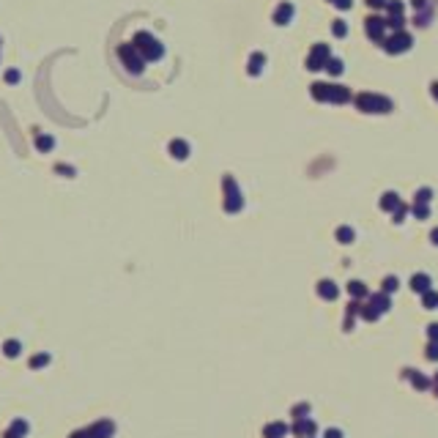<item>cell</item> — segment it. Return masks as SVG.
Wrapping results in <instances>:
<instances>
[{"label": "cell", "instance_id": "603a6c76", "mask_svg": "<svg viewBox=\"0 0 438 438\" xmlns=\"http://www.w3.org/2000/svg\"><path fill=\"white\" fill-rule=\"evenodd\" d=\"M326 69H329V74H342V69H345V66H342L340 58H331V61L326 63Z\"/></svg>", "mask_w": 438, "mask_h": 438}, {"label": "cell", "instance_id": "d6986e66", "mask_svg": "<svg viewBox=\"0 0 438 438\" xmlns=\"http://www.w3.org/2000/svg\"><path fill=\"white\" fill-rule=\"evenodd\" d=\"M36 148H39V151H44V154H47V151H52V148H55V140H52L50 134H36Z\"/></svg>", "mask_w": 438, "mask_h": 438}, {"label": "cell", "instance_id": "cb8c5ba5", "mask_svg": "<svg viewBox=\"0 0 438 438\" xmlns=\"http://www.w3.org/2000/svg\"><path fill=\"white\" fill-rule=\"evenodd\" d=\"M50 364V353H39V356H33L31 359V367L36 370V367H47Z\"/></svg>", "mask_w": 438, "mask_h": 438}, {"label": "cell", "instance_id": "d6a6232c", "mask_svg": "<svg viewBox=\"0 0 438 438\" xmlns=\"http://www.w3.org/2000/svg\"><path fill=\"white\" fill-rule=\"evenodd\" d=\"M6 83H20V72H17V69L6 72Z\"/></svg>", "mask_w": 438, "mask_h": 438}, {"label": "cell", "instance_id": "74e56055", "mask_svg": "<svg viewBox=\"0 0 438 438\" xmlns=\"http://www.w3.org/2000/svg\"><path fill=\"white\" fill-rule=\"evenodd\" d=\"M326 438H342V433H340V430H334V427H331V430H326Z\"/></svg>", "mask_w": 438, "mask_h": 438}, {"label": "cell", "instance_id": "484cf974", "mask_svg": "<svg viewBox=\"0 0 438 438\" xmlns=\"http://www.w3.org/2000/svg\"><path fill=\"white\" fill-rule=\"evenodd\" d=\"M331 31H334V36H337V39H342V36L348 33V25H345L342 20H337L334 25H331Z\"/></svg>", "mask_w": 438, "mask_h": 438}, {"label": "cell", "instance_id": "1f68e13d", "mask_svg": "<svg viewBox=\"0 0 438 438\" xmlns=\"http://www.w3.org/2000/svg\"><path fill=\"white\" fill-rule=\"evenodd\" d=\"M427 359H438V342H430V345H427Z\"/></svg>", "mask_w": 438, "mask_h": 438}, {"label": "cell", "instance_id": "7c38bea8", "mask_svg": "<svg viewBox=\"0 0 438 438\" xmlns=\"http://www.w3.org/2000/svg\"><path fill=\"white\" fill-rule=\"evenodd\" d=\"M282 435H288V424L285 422H271L263 427V438H282Z\"/></svg>", "mask_w": 438, "mask_h": 438}, {"label": "cell", "instance_id": "e0dca14e", "mask_svg": "<svg viewBox=\"0 0 438 438\" xmlns=\"http://www.w3.org/2000/svg\"><path fill=\"white\" fill-rule=\"evenodd\" d=\"M263 63H266V55H263V52H255V55L249 58V66H247V72H249V74H252V77H255V74H260V72H263Z\"/></svg>", "mask_w": 438, "mask_h": 438}, {"label": "cell", "instance_id": "e575fe53", "mask_svg": "<svg viewBox=\"0 0 438 438\" xmlns=\"http://www.w3.org/2000/svg\"><path fill=\"white\" fill-rule=\"evenodd\" d=\"M329 3H334L337 9H350V0H329Z\"/></svg>", "mask_w": 438, "mask_h": 438}, {"label": "cell", "instance_id": "d4e9b609", "mask_svg": "<svg viewBox=\"0 0 438 438\" xmlns=\"http://www.w3.org/2000/svg\"><path fill=\"white\" fill-rule=\"evenodd\" d=\"M337 238H340L342 244H350L353 241V230H350V227H340V230H337Z\"/></svg>", "mask_w": 438, "mask_h": 438}, {"label": "cell", "instance_id": "ac0fdd59", "mask_svg": "<svg viewBox=\"0 0 438 438\" xmlns=\"http://www.w3.org/2000/svg\"><path fill=\"white\" fill-rule=\"evenodd\" d=\"M348 293L353 296V299H364L367 296V285L359 282V279H353V282H348Z\"/></svg>", "mask_w": 438, "mask_h": 438}, {"label": "cell", "instance_id": "4316f807", "mask_svg": "<svg viewBox=\"0 0 438 438\" xmlns=\"http://www.w3.org/2000/svg\"><path fill=\"white\" fill-rule=\"evenodd\" d=\"M397 288H400V285H397V277H386V279H383V293H394Z\"/></svg>", "mask_w": 438, "mask_h": 438}, {"label": "cell", "instance_id": "5b68a950", "mask_svg": "<svg viewBox=\"0 0 438 438\" xmlns=\"http://www.w3.org/2000/svg\"><path fill=\"white\" fill-rule=\"evenodd\" d=\"M356 104H359V110H364V113H389L392 110V102L383 96H375V93H361V96H356Z\"/></svg>", "mask_w": 438, "mask_h": 438}, {"label": "cell", "instance_id": "b9f144b4", "mask_svg": "<svg viewBox=\"0 0 438 438\" xmlns=\"http://www.w3.org/2000/svg\"><path fill=\"white\" fill-rule=\"evenodd\" d=\"M433 96L438 99V83H433Z\"/></svg>", "mask_w": 438, "mask_h": 438}, {"label": "cell", "instance_id": "8d00e7d4", "mask_svg": "<svg viewBox=\"0 0 438 438\" xmlns=\"http://www.w3.org/2000/svg\"><path fill=\"white\" fill-rule=\"evenodd\" d=\"M55 170H58V173H66V175H74V170H72V167H66V165H58Z\"/></svg>", "mask_w": 438, "mask_h": 438}, {"label": "cell", "instance_id": "f546056e", "mask_svg": "<svg viewBox=\"0 0 438 438\" xmlns=\"http://www.w3.org/2000/svg\"><path fill=\"white\" fill-rule=\"evenodd\" d=\"M307 411H309V405H307V402H301V405H296V408H293V416H296V419H304V413H307Z\"/></svg>", "mask_w": 438, "mask_h": 438}, {"label": "cell", "instance_id": "d590c367", "mask_svg": "<svg viewBox=\"0 0 438 438\" xmlns=\"http://www.w3.org/2000/svg\"><path fill=\"white\" fill-rule=\"evenodd\" d=\"M72 438H93V435H91V427H85V430H80V433H74Z\"/></svg>", "mask_w": 438, "mask_h": 438}, {"label": "cell", "instance_id": "2e32d148", "mask_svg": "<svg viewBox=\"0 0 438 438\" xmlns=\"http://www.w3.org/2000/svg\"><path fill=\"white\" fill-rule=\"evenodd\" d=\"M400 206H402V203H400V197H397L394 192H386V195L381 197V208H383V211H397Z\"/></svg>", "mask_w": 438, "mask_h": 438}, {"label": "cell", "instance_id": "ab89813d", "mask_svg": "<svg viewBox=\"0 0 438 438\" xmlns=\"http://www.w3.org/2000/svg\"><path fill=\"white\" fill-rule=\"evenodd\" d=\"M430 238H433V244H435V247H438V227H435L433 233H430Z\"/></svg>", "mask_w": 438, "mask_h": 438}, {"label": "cell", "instance_id": "44dd1931", "mask_svg": "<svg viewBox=\"0 0 438 438\" xmlns=\"http://www.w3.org/2000/svg\"><path fill=\"white\" fill-rule=\"evenodd\" d=\"M370 304L375 307L378 312H386V309H389V296H386V293H375V296L370 299Z\"/></svg>", "mask_w": 438, "mask_h": 438}, {"label": "cell", "instance_id": "f35d334b", "mask_svg": "<svg viewBox=\"0 0 438 438\" xmlns=\"http://www.w3.org/2000/svg\"><path fill=\"white\" fill-rule=\"evenodd\" d=\"M367 3H370L372 9H378V6H383V3H386V0H367Z\"/></svg>", "mask_w": 438, "mask_h": 438}, {"label": "cell", "instance_id": "7402d4cb", "mask_svg": "<svg viewBox=\"0 0 438 438\" xmlns=\"http://www.w3.org/2000/svg\"><path fill=\"white\" fill-rule=\"evenodd\" d=\"M20 342H17V340H9V342H6V345H3V353L6 356H9V359H14V356H20Z\"/></svg>", "mask_w": 438, "mask_h": 438}, {"label": "cell", "instance_id": "8992f818", "mask_svg": "<svg viewBox=\"0 0 438 438\" xmlns=\"http://www.w3.org/2000/svg\"><path fill=\"white\" fill-rule=\"evenodd\" d=\"M329 61H331L329 47H326V44H315L312 52H309V58H307V69H309V72H320V69H326V63H329Z\"/></svg>", "mask_w": 438, "mask_h": 438}, {"label": "cell", "instance_id": "8fae6325", "mask_svg": "<svg viewBox=\"0 0 438 438\" xmlns=\"http://www.w3.org/2000/svg\"><path fill=\"white\" fill-rule=\"evenodd\" d=\"M290 20H293V6L290 3L277 6V11H274V22H277V25H288Z\"/></svg>", "mask_w": 438, "mask_h": 438}, {"label": "cell", "instance_id": "3957f363", "mask_svg": "<svg viewBox=\"0 0 438 438\" xmlns=\"http://www.w3.org/2000/svg\"><path fill=\"white\" fill-rule=\"evenodd\" d=\"M222 192H225V211L227 214H238L244 208V197H241V189H238L236 178L233 175H225L222 178Z\"/></svg>", "mask_w": 438, "mask_h": 438}, {"label": "cell", "instance_id": "4fadbf2b", "mask_svg": "<svg viewBox=\"0 0 438 438\" xmlns=\"http://www.w3.org/2000/svg\"><path fill=\"white\" fill-rule=\"evenodd\" d=\"M25 435H28V422H25V419H14V422H11V427L6 430L3 438H25Z\"/></svg>", "mask_w": 438, "mask_h": 438}, {"label": "cell", "instance_id": "836d02e7", "mask_svg": "<svg viewBox=\"0 0 438 438\" xmlns=\"http://www.w3.org/2000/svg\"><path fill=\"white\" fill-rule=\"evenodd\" d=\"M427 334H430V340H433V342H438V323L430 326V329H427Z\"/></svg>", "mask_w": 438, "mask_h": 438}, {"label": "cell", "instance_id": "52a82bcc", "mask_svg": "<svg viewBox=\"0 0 438 438\" xmlns=\"http://www.w3.org/2000/svg\"><path fill=\"white\" fill-rule=\"evenodd\" d=\"M383 47H386V52H405L408 47H411V36L400 31V33H394L392 39H386V42H383Z\"/></svg>", "mask_w": 438, "mask_h": 438}, {"label": "cell", "instance_id": "5bb4252c", "mask_svg": "<svg viewBox=\"0 0 438 438\" xmlns=\"http://www.w3.org/2000/svg\"><path fill=\"white\" fill-rule=\"evenodd\" d=\"M170 154H173V159H186V156H189V143H186V140H173Z\"/></svg>", "mask_w": 438, "mask_h": 438}, {"label": "cell", "instance_id": "6da1fadb", "mask_svg": "<svg viewBox=\"0 0 438 438\" xmlns=\"http://www.w3.org/2000/svg\"><path fill=\"white\" fill-rule=\"evenodd\" d=\"M132 44L137 47V52L143 55V61L145 63H151V61H159L162 55H165V47H162V42L156 36H151L148 31H140V33H134V39H132Z\"/></svg>", "mask_w": 438, "mask_h": 438}, {"label": "cell", "instance_id": "4dcf8cb0", "mask_svg": "<svg viewBox=\"0 0 438 438\" xmlns=\"http://www.w3.org/2000/svg\"><path fill=\"white\" fill-rule=\"evenodd\" d=\"M413 214H416L419 219H424V217H427V206H424V203H416V208H413Z\"/></svg>", "mask_w": 438, "mask_h": 438}, {"label": "cell", "instance_id": "9a60e30c", "mask_svg": "<svg viewBox=\"0 0 438 438\" xmlns=\"http://www.w3.org/2000/svg\"><path fill=\"white\" fill-rule=\"evenodd\" d=\"M411 288L416 290V293H427V290H430V277H427V274H413Z\"/></svg>", "mask_w": 438, "mask_h": 438}, {"label": "cell", "instance_id": "ba28073f", "mask_svg": "<svg viewBox=\"0 0 438 438\" xmlns=\"http://www.w3.org/2000/svg\"><path fill=\"white\" fill-rule=\"evenodd\" d=\"M367 28V36L372 39V42H383V28H386V20H381V17H370V20L364 22Z\"/></svg>", "mask_w": 438, "mask_h": 438}, {"label": "cell", "instance_id": "30bf717a", "mask_svg": "<svg viewBox=\"0 0 438 438\" xmlns=\"http://www.w3.org/2000/svg\"><path fill=\"white\" fill-rule=\"evenodd\" d=\"M318 296L326 301H334L337 296H340V290H337V285L331 282V279H323V282H318Z\"/></svg>", "mask_w": 438, "mask_h": 438}, {"label": "cell", "instance_id": "60d3db41", "mask_svg": "<svg viewBox=\"0 0 438 438\" xmlns=\"http://www.w3.org/2000/svg\"><path fill=\"white\" fill-rule=\"evenodd\" d=\"M413 6H416V9H422V6H424V0H413Z\"/></svg>", "mask_w": 438, "mask_h": 438}, {"label": "cell", "instance_id": "ffe728a7", "mask_svg": "<svg viewBox=\"0 0 438 438\" xmlns=\"http://www.w3.org/2000/svg\"><path fill=\"white\" fill-rule=\"evenodd\" d=\"M405 378H411V381H413V386H416V389H427V386H430V381H427L424 375H419L416 370H405Z\"/></svg>", "mask_w": 438, "mask_h": 438}, {"label": "cell", "instance_id": "9c48e42d", "mask_svg": "<svg viewBox=\"0 0 438 438\" xmlns=\"http://www.w3.org/2000/svg\"><path fill=\"white\" fill-rule=\"evenodd\" d=\"M315 430H318V427H315V422H312V419H296V424H293V433L296 435H299V438H312L315 435Z\"/></svg>", "mask_w": 438, "mask_h": 438}, {"label": "cell", "instance_id": "7a4b0ae2", "mask_svg": "<svg viewBox=\"0 0 438 438\" xmlns=\"http://www.w3.org/2000/svg\"><path fill=\"white\" fill-rule=\"evenodd\" d=\"M312 99L318 102H334V104H345L350 99V91L342 85H326V83H315L312 85Z\"/></svg>", "mask_w": 438, "mask_h": 438}, {"label": "cell", "instance_id": "f1b7e54d", "mask_svg": "<svg viewBox=\"0 0 438 438\" xmlns=\"http://www.w3.org/2000/svg\"><path fill=\"white\" fill-rule=\"evenodd\" d=\"M430 197H433V192H430V189H419L416 192V203H427Z\"/></svg>", "mask_w": 438, "mask_h": 438}, {"label": "cell", "instance_id": "83f0119b", "mask_svg": "<svg viewBox=\"0 0 438 438\" xmlns=\"http://www.w3.org/2000/svg\"><path fill=\"white\" fill-rule=\"evenodd\" d=\"M424 307H427V309H435L438 307V296L433 293V290H427V293H424Z\"/></svg>", "mask_w": 438, "mask_h": 438}, {"label": "cell", "instance_id": "277c9868", "mask_svg": "<svg viewBox=\"0 0 438 438\" xmlns=\"http://www.w3.org/2000/svg\"><path fill=\"white\" fill-rule=\"evenodd\" d=\"M118 58H121V63H124L126 69H129L132 74H143V69H145V61H143V55L137 52V47H134L132 42L129 44H121L118 47Z\"/></svg>", "mask_w": 438, "mask_h": 438}]
</instances>
